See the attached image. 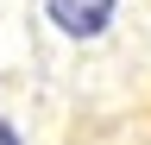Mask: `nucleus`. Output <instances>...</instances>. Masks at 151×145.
<instances>
[{
  "mask_svg": "<svg viewBox=\"0 0 151 145\" xmlns=\"http://www.w3.org/2000/svg\"><path fill=\"white\" fill-rule=\"evenodd\" d=\"M50 19L69 32V38H94V32H107L113 19V0H50Z\"/></svg>",
  "mask_w": 151,
  "mask_h": 145,
  "instance_id": "nucleus-1",
  "label": "nucleus"
},
{
  "mask_svg": "<svg viewBox=\"0 0 151 145\" xmlns=\"http://www.w3.org/2000/svg\"><path fill=\"white\" fill-rule=\"evenodd\" d=\"M0 145H19V133H13V126H6V120H0Z\"/></svg>",
  "mask_w": 151,
  "mask_h": 145,
  "instance_id": "nucleus-2",
  "label": "nucleus"
}]
</instances>
